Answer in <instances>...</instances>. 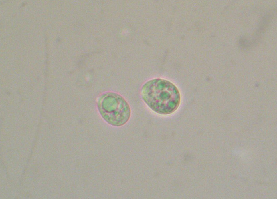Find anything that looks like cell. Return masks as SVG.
<instances>
[{"label":"cell","instance_id":"cell-1","mask_svg":"<svg viewBox=\"0 0 277 199\" xmlns=\"http://www.w3.org/2000/svg\"><path fill=\"white\" fill-rule=\"evenodd\" d=\"M141 96L151 110L161 115L175 112L181 101V93L177 86L162 78L153 79L145 82L141 87Z\"/></svg>","mask_w":277,"mask_h":199},{"label":"cell","instance_id":"cell-2","mask_svg":"<svg viewBox=\"0 0 277 199\" xmlns=\"http://www.w3.org/2000/svg\"><path fill=\"white\" fill-rule=\"evenodd\" d=\"M104 116L110 124L116 126L125 124L131 114L130 106L121 95L115 93L108 94L106 98Z\"/></svg>","mask_w":277,"mask_h":199}]
</instances>
